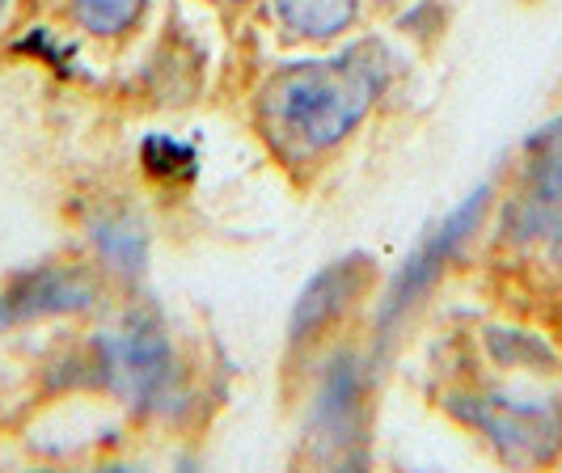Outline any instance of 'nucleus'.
Masks as SVG:
<instances>
[{"label": "nucleus", "instance_id": "obj_6", "mask_svg": "<svg viewBox=\"0 0 562 473\" xmlns=\"http://www.w3.org/2000/svg\"><path fill=\"white\" fill-rule=\"evenodd\" d=\"M364 258H347V262H335L330 271L313 279L310 288L301 292V305H296V317H292V335L310 338L317 326H326L338 308H347V301L364 288Z\"/></svg>", "mask_w": 562, "mask_h": 473}, {"label": "nucleus", "instance_id": "obj_8", "mask_svg": "<svg viewBox=\"0 0 562 473\" xmlns=\"http://www.w3.org/2000/svg\"><path fill=\"white\" fill-rule=\"evenodd\" d=\"M356 423H360V372H356V360L342 356L330 363L326 390L317 397V436L330 444H342V440H351Z\"/></svg>", "mask_w": 562, "mask_h": 473}, {"label": "nucleus", "instance_id": "obj_5", "mask_svg": "<svg viewBox=\"0 0 562 473\" xmlns=\"http://www.w3.org/2000/svg\"><path fill=\"white\" fill-rule=\"evenodd\" d=\"M516 237L562 233V119L529 139V191L512 212Z\"/></svg>", "mask_w": 562, "mask_h": 473}, {"label": "nucleus", "instance_id": "obj_12", "mask_svg": "<svg viewBox=\"0 0 562 473\" xmlns=\"http://www.w3.org/2000/svg\"><path fill=\"white\" fill-rule=\"evenodd\" d=\"M144 166L153 169V173H178V169H195V148H187V144H178V139H166V136H153L144 144Z\"/></svg>", "mask_w": 562, "mask_h": 473}, {"label": "nucleus", "instance_id": "obj_10", "mask_svg": "<svg viewBox=\"0 0 562 473\" xmlns=\"http://www.w3.org/2000/svg\"><path fill=\"white\" fill-rule=\"evenodd\" d=\"M144 0H77V18L93 34H119L140 18Z\"/></svg>", "mask_w": 562, "mask_h": 473}, {"label": "nucleus", "instance_id": "obj_3", "mask_svg": "<svg viewBox=\"0 0 562 473\" xmlns=\"http://www.w3.org/2000/svg\"><path fill=\"white\" fill-rule=\"evenodd\" d=\"M102 363H106V381L127 402L161 406L169 397L173 360H169L166 330L157 326V317L136 313V317H127L123 330L102 338Z\"/></svg>", "mask_w": 562, "mask_h": 473}, {"label": "nucleus", "instance_id": "obj_13", "mask_svg": "<svg viewBox=\"0 0 562 473\" xmlns=\"http://www.w3.org/2000/svg\"><path fill=\"white\" fill-rule=\"evenodd\" d=\"M9 322H18V317H13V305H9V301H4V296H0V330H4V326H9Z\"/></svg>", "mask_w": 562, "mask_h": 473}, {"label": "nucleus", "instance_id": "obj_7", "mask_svg": "<svg viewBox=\"0 0 562 473\" xmlns=\"http://www.w3.org/2000/svg\"><path fill=\"white\" fill-rule=\"evenodd\" d=\"M4 301L13 305V317H47V313H68V308H85L93 301L89 283L64 271H34V275L18 279Z\"/></svg>", "mask_w": 562, "mask_h": 473}, {"label": "nucleus", "instance_id": "obj_14", "mask_svg": "<svg viewBox=\"0 0 562 473\" xmlns=\"http://www.w3.org/2000/svg\"><path fill=\"white\" fill-rule=\"evenodd\" d=\"M4 4H9V0H0V13H4Z\"/></svg>", "mask_w": 562, "mask_h": 473}, {"label": "nucleus", "instance_id": "obj_15", "mask_svg": "<svg viewBox=\"0 0 562 473\" xmlns=\"http://www.w3.org/2000/svg\"><path fill=\"white\" fill-rule=\"evenodd\" d=\"M559 237H562V233H559Z\"/></svg>", "mask_w": 562, "mask_h": 473}, {"label": "nucleus", "instance_id": "obj_2", "mask_svg": "<svg viewBox=\"0 0 562 473\" xmlns=\"http://www.w3.org/2000/svg\"><path fill=\"white\" fill-rule=\"evenodd\" d=\"M452 410L470 418L491 436V444L516 465L550 461L562 448V406L559 402H520V397H461Z\"/></svg>", "mask_w": 562, "mask_h": 473}, {"label": "nucleus", "instance_id": "obj_9", "mask_svg": "<svg viewBox=\"0 0 562 473\" xmlns=\"http://www.w3.org/2000/svg\"><path fill=\"white\" fill-rule=\"evenodd\" d=\"M283 26L305 34V38H326L351 26L356 0H276Z\"/></svg>", "mask_w": 562, "mask_h": 473}, {"label": "nucleus", "instance_id": "obj_11", "mask_svg": "<svg viewBox=\"0 0 562 473\" xmlns=\"http://www.w3.org/2000/svg\"><path fill=\"white\" fill-rule=\"evenodd\" d=\"M93 241H98L102 254L111 258L114 267H123V271H136L144 262V233L132 228L127 221L98 224V228H93Z\"/></svg>", "mask_w": 562, "mask_h": 473}, {"label": "nucleus", "instance_id": "obj_1", "mask_svg": "<svg viewBox=\"0 0 562 473\" xmlns=\"http://www.w3.org/2000/svg\"><path fill=\"white\" fill-rule=\"evenodd\" d=\"M390 81V56L360 43L338 59H313L262 89V127L288 157H310L347 136Z\"/></svg>", "mask_w": 562, "mask_h": 473}, {"label": "nucleus", "instance_id": "obj_4", "mask_svg": "<svg viewBox=\"0 0 562 473\" xmlns=\"http://www.w3.org/2000/svg\"><path fill=\"white\" fill-rule=\"evenodd\" d=\"M486 199H491V187H479L474 195L452 212L449 221L427 233V241H423L419 250L402 262V271L394 275L390 292H385V305H381V330H390L397 317H402V313H406V308L415 305L423 292L431 288V279L440 275V271H445V262L461 250V241L479 228L482 212H486Z\"/></svg>", "mask_w": 562, "mask_h": 473}]
</instances>
